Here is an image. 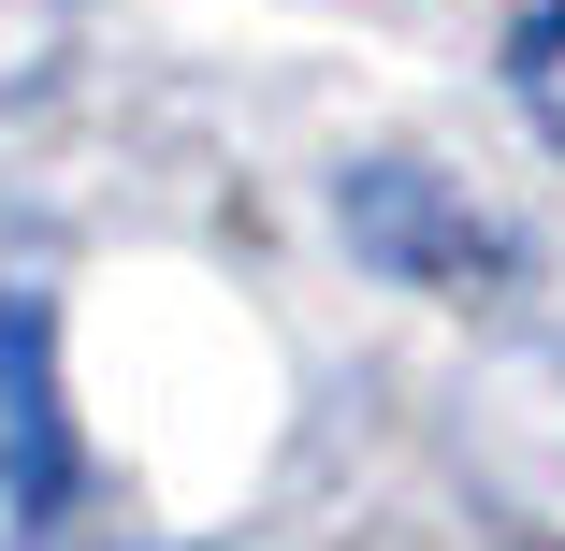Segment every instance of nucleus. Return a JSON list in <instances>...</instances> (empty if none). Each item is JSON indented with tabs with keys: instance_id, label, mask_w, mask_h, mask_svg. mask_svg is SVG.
Masks as SVG:
<instances>
[{
	"instance_id": "f03ea898",
	"label": "nucleus",
	"mask_w": 565,
	"mask_h": 551,
	"mask_svg": "<svg viewBox=\"0 0 565 551\" xmlns=\"http://www.w3.org/2000/svg\"><path fill=\"white\" fill-rule=\"evenodd\" d=\"M522 102L565 131V15H551V30H522Z\"/></svg>"
},
{
	"instance_id": "f257e3e1",
	"label": "nucleus",
	"mask_w": 565,
	"mask_h": 551,
	"mask_svg": "<svg viewBox=\"0 0 565 551\" xmlns=\"http://www.w3.org/2000/svg\"><path fill=\"white\" fill-rule=\"evenodd\" d=\"M58 30H73V0H0V102L30 73H58Z\"/></svg>"
}]
</instances>
